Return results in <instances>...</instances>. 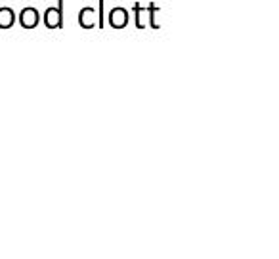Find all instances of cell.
<instances>
[{"mask_svg": "<svg viewBox=\"0 0 279 259\" xmlns=\"http://www.w3.org/2000/svg\"><path fill=\"white\" fill-rule=\"evenodd\" d=\"M39 21H41V13L39 10L33 6L29 8H23L20 13V23L23 29H34V27L39 25Z\"/></svg>", "mask_w": 279, "mask_h": 259, "instance_id": "7a4b0ae2", "label": "cell"}, {"mask_svg": "<svg viewBox=\"0 0 279 259\" xmlns=\"http://www.w3.org/2000/svg\"><path fill=\"white\" fill-rule=\"evenodd\" d=\"M134 12H136V27L138 29H143V21H142V17H143V13H145V10H143L140 4H134Z\"/></svg>", "mask_w": 279, "mask_h": 259, "instance_id": "52a82bcc", "label": "cell"}, {"mask_svg": "<svg viewBox=\"0 0 279 259\" xmlns=\"http://www.w3.org/2000/svg\"><path fill=\"white\" fill-rule=\"evenodd\" d=\"M157 12H159V6H157V4H150V6H147V17H150V27H151V29H159V25L155 23Z\"/></svg>", "mask_w": 279, "mask_h": 259, "instance_id": "8992f818", "label": "cell"}, {"mask_svg": "<svg viewBox=\"0 0 279 259\" xmlns=\"http://www.w3.org/2000/svg\"><path fill=\"white\" fill-rule=\"evenodd\" d=\"M79 23H81L82 29H92V27L98 23V13H96L94 8L84 6L79 13Z\"/></svg>", "mask_w": 279, "mask_h": 259, "instance_id": "277c9868", "label": "cell"}, {"mask_svg": "<svg viewBox=\"0 0 279 259\" xmlns=\"http://www.w3.org/2000/svg\"><path fill=\"white\" fill-rule=\"evenodd\" d=\"M109 23L113 29H124L128 25V12L124 8H113L109 13Z\"/></svg>", "mask_w": 279, "mask_h": 259, "instance_id": "3957f363", "label": "cell"}, {"mask_svg": "<svg viewBox=\"0 0 279 259\" xmlns=\"http://www.w3.org/2000/svg\"><path fill=\"white\" fill-rule=\"evenodd\" d=\"M98 25H100V29H103V0H98Z\"/></svg>", "mask_w": 279, "mask_h": 259, "instance_id": "ba28073f", "label": "cell"}, {"mask_svg": "<svg viewBox=\"0 0 279 259\" xmlns=\"http://www.w3.org/2000/svg\"><path fill=\"white\" fill-rule=\"evenodd\" d=\"M42 21L48 29H63V0H58V8H48Z\"/></svg>", "mask_w": 279, "mask_h": 259, "instance_id": "6da1fadb", "label": "cell"}, {"mask_svg": "<svg viewBox=\"0 0 279 259\" xmlns=\"http://www.w3.org/2000/svg\"><path fill=\"white\" fill-rule=\"evenodd\" d=\"M15 23V12L12 8L2 6L0 8V29H10Z\"/></svg>", "mask_w": 279, "mask_h": 259, "instance_id": "5b68a950", "label": "cell"}]
</instances>
